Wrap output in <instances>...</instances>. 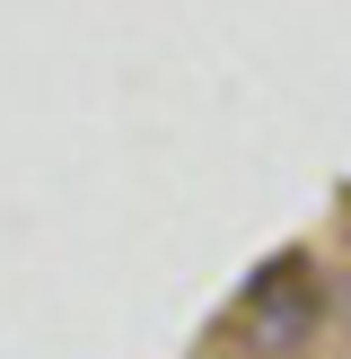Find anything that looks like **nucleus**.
<instances>
[{
    "mask_svg": "<svg viewBox=\"0 0 351 359\" xmlns=\"http://www.w3.org/2000/svg\"><path fill=\"white\" fill-rule=\"evenodd\" d=\"M316 263L307 255H272L255 280H246V298H237V333H246V351H263V359H290V351H307L316 342Z\"/></svg>",
    "mask_w": 351,
    "mask_h": 359,
    "instance_id": "1",
    "label": "nucleus"
},
{
    "mask_svg": "<svg viewBox=\"0 0 351 359\" xmlns=\"http://www.w3.org/2000/svg\"><path fill=\"white\" fill-rule=\"evenodd\" d=\"M333 325H343V333H351V272H343V280H333Z\"/></svg>",
    "mask_w": 351,
    "mask_h": 359,
    "instance_id": "2",
    "label": "nucleus"
}]
</instances>
